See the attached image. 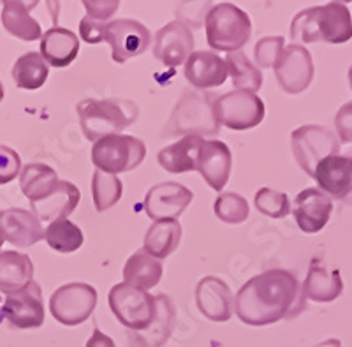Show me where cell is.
Wrapping results in <instances>:
<instances>
[{"instance_id": "obj_45", "label": "cell", "mask_w": 352, "mask_h": 347, "mask_svg": "<svg viewBox=\"0 0 352 347\" xmlns=\"http://www.w3.org/2000/svg\"><path fill=\"white\" fill-rule=\"evenodd\" d=\"M46 4H48L50 12H52L53 23L56 27V18H58V11H60V4H58V0H46Z\"/></svg>"}, {"instance_id": "obj_7", "label": "cell", "mask_w": 352, "mask_h": 347, "mask_svg": "<svg viewBox=\"0 0 352 347\" xmlns=\"http://www.w3.org/2000/svg\"><path fill=\"white\" fill-rule=\"evenodd\" d=\"M108 304L116 321L129 331H143L152 324L157 312L155 296L122 282L113 286Z\"/></svg>"}, {"instance_id": "obj_25", "label": "cell", "mask_w": 352, "mask_h": 347, "mask_svg": "<svg viewBox=\"0 0 352 347\" xmlns=\"http://www.w3.org/2000/svg\"><path fill=\"white\" fill-rule=\"evenodd\" d=\"M80 53V39L72 30L52 27L41 37V56L52 67H67Z\"/></svg>"}, {"instance_id": "obj_10", "label": "cell", "mask_w": 352, "mask_h": 347, "mask_svg": "<svg viewBox=\"0 0 352 347\" xmlns=\"http://www.w3.org/2000/svg\"><path fill=\"white\" fill-rule=\"evenodd\" d=\"M97 307V291L85 282L60 286L50 298V312L64 326H78L94 314Z\"/></svg>"}, {"instance_id": "obj_26", "label": "cell", "mask_w": 352, "mask_h": 347, "mask_svg": "<svg viewBox=\"0 0 352 347\" xmlns=\"http://www.w3.org/2000/svg\"><path fill=\"white\" fill-rule=\"evenodd\" d=\"M203 138L199 136H185L180 141L168 145L157 154V162L162 169L173 175L196 171L197 152H199Z\"/></svg>"}, {"instance_id": "obj_3", "label": "cell", "mask_w": 352, "mask_h": 347, "mask_svg": "<svg viewBox=\"0 0 352 347\" xmlns=\"http://www.w3.org/2000/svg\"><path fill=\"white\" fill-rule=\"evenodd\" d=\"M81 131L88 141L96 143L100 138L120 134L140 116V108L134 101L118 99H83L76 106Z\"/></svg>"}, {"instance_id": "obj_18", "label": "cell", "mask_w": 352, "mask_h": 347, "mask_svg": "<svg viewBox=\"0 0 352 347\" xmlns=\"http://www.w3.org/2000/svg\"><path fill=\"white\" fill-rule=\"evenodd\" d=\"M196 304L201 314L215 323H226L232 317L234 298L228 284L219 277L208 275L197 282Z\"/></svg>"}, {"instance_id": "obj_39", "label": "cell", "mask_w": 352, "mask_h": 347, "mask_svg": "<svg viewBox=\"0 0 352 347\" xmlns=\"http://www.w3.org/2000/svg\"><path fill=\"white\" fill-rule=\"evenodd\" d=\"M21 159L12 148L0 145V185L9 184L20 176Z\"/></svg>"}, {"instance_id": "obj_19", "label": "cell", "mask_w": 352, "mask_h": 347, "mask_svg": "<svg viewBox=\"0 0 352 347\" xmlns=\"http://www.w3.org/2000/svg\"><path fill=\"white\" fill-rule=\"evenodd\" d=\"M312 178L319 185V191L329 198L345 200L352 196V159L340 154L328 156L314 169Z\"/></svg>"}, {"instance_id": "obj_9", "label": "cell", "mask_w": 352, "mask_h": 347, "mask_svg": "<svg viewBox=\"0 0 352 347\" xmlns=\"http://www.w3.org/2000/svg\"><path fill=\"white\" fill-rule=\"evenodd\" d=\"M292 154L310 178L317 164L328 156L340 154V140L324 125H303L291 134Z\"/></svg>"}, {"instance_id": "obj_28", "label": "cell", "mask_w": 352, "mask_h": 347, "mask_svg": "<svg viewBox=\"0 0 352 347\" xmlns=\"http://www.w3.org/2000/svg\"><path fill=\"white\" fill-rule=\"evenodd\" d=\"M162 273H164L162 261L155 260L153 255H150L148 252H144L141 249V251L134 252L125 263L124 282L132 286V288L150 291L160 282Z\"/></svg>"}, {"instance_id": "obj_34", "label": "cell", "mask_w": 352, "mask_h": 347, "mask_svg": "<svg viewBox=\"0 0 352 347\" xmlns=\"http://www.w3.org/2000/svg\"><path fill=\"white\" fill-rule=\"evenodd\" d=\"M228 72L236 90L257 92L263 87V72L247 59L243 52H232L226 56Z\"/></svg>"}, {"instance_id": "obj_22", "label": "cell", "mask_w": 352, "mask_h": 347, "mask_svg": "<svg viewBox=\"0 0 352 347\" xmlns=\"http://www.w3.org/2000/svg\"><path fill=\"white\" fill-rule=\"evenodd\" d=\"M81 192L74 184L67 180H58L55 187L43 196L39 201L30 203L32 213L39 220L53 222L58 219H67L80 203Z\"/></svg>"}, {"instance_id": "obj_38", "label": "cell", "mask_w": 352, "mask_h": 347, "mask_svg": "<svg viewBox=\"0 0 352 347\" xmlns=\"http://www.w3.org/2000/svg\"><path fill=\"white\" fill-rule=\"evenodd\" d=\"M285 46V39L282 36L263 37L257 41L256 48H254V56H256V64L259 67H273Z\"/></svg>"}, {"instance_id": "obj_17", "label": "cell", "mask_w": 352, "mask_h": 347, "mask_svg": "<svg viewBox=\"0 0 352 347\" xmlns=\"http://www.w3.org/2000/svg\"><path fill=\"white\" fill-rule=\"evenodd\" d=\"M232 169V156L228 145L219 140H206L197 152L196 171L213 191L220 192L228 185Z\"/></svg>"}, {"instance_id": "obj_15", "label": "cell", "mask_w": 352, "mask_h": 347, "mask_svg": "<svg viewBox=\"0 0 352 347\" xmlns=\"http://www.w3.org/2000/svg\"><path fill=\"white\" fill-rule=\"evenodd\" d=\"M192 52L194 36L185 21H171L155 34L153 55L168 67H178V65L185 64Z\"/></svg>"}, {"instance_id": "obj_1", "label": "cell", "mask_w": 352, "mask_h": 347, "mask_svg": "<svg viewBox=\"0 0 352 347\" xmlns=\"http://www.w3.org/2000/svg\"><path fill=\"white\" fill-rule=\"evenodd\" d=\"M307 308L301 284L292 271L272 268L252 277L234 296V312L248 326L292 319Z\"/></svg>"}, {"instance_id": "obj_41", "label": "cell", "mask_w": 352, "mask_h": 347, "mask_svg": "<svg viewBox=\"0 0 352 347\" xmlns=\"http://www.w3.org/2000/svg\"><path fill=\"white\" fill-rule=\"evenodd\" d=\"M80 36L85 43L99 44L104 43L106 37V23L104 21H96L92 18L85 17L80 21Z\"/></svg>"}, {"instance_id": "obj_36", "label": "cell", "mask_w": 352, "mask_h": 347, "mask_svg": "<svg viewBox=\"0 0 352 347\" xmlns=\"http://www.w3.org/2000/svg\"><path fill=\"white\" fill-rule=\"evenodd\" d=\"M213 210H215V215L222 222L228 224H241L250 215V207H248L247 200L241 194H236V192H222V194H219L215 204H213Z\"/></svg>"}, {"instance_id": "obj_49", "label": "cell", "mask_w": 352, "mask_h": 347, "mask_svg": "<svg viewBox=\"0 0 352 347\" xmlns=\"http://www.w3.org/2000/svg\"><path fill=\"white\" fill-rule=\"evenodd\" d=\"M349 83H351V88H352V65L351 69H349Z\"/></svg>"}, {"instance_id": "obj_23", "label": "cell", "mask_w": 352, "mask_h": 347, "mask_svg": "<svg viewBox=\"0 0 352 347\" xmlns=\"http://www.w3.org/2000/svg\"><path fill=\"white\" fill-rule=\"evenodd\" d=\"M157 312L152 324L143 331H129L132 347H162L176 324V308L168 295H157Z\"/></svg>"}, {"instance_id": "obj_48", "label": "cell", "mask_w": 352, "mask_h": 347, "mask_svg": "<svg viewBox=\"0 0 352 347\" xmlns=\"http://www.w3.org/2000/svg\"><path fill=\"white\" fill-rule=\"evenodd\" d=\"M4 242H6L4 233H2V229H0V247H2V245H4Z\"/></svg>"}, {"instance_id": "obj_33", "label": "cell", "mask_w": 352, "mask_h": 347, "mask_svg": "<svg viewBox=\"0 0 352 347\" xmlns=\"http://www.w3.org/2000/svg\"><path fill=\"white\" fill-rule=\"evenodd\" d=\"M44 240L53 251L71 254L81 249L85 236L78 224L71 222L69 219H58L50 222L48 228L44 229Z\"/></svg>"}, {"instance_id": "obj_42", "label": "cell", "mask_w": 352, "mask_h": 347, "mask_svg": "<svg viewBox=\"0 0 352 347\" xmlns=\"http://www.w3.org/2000/svg\"><path fill=\"white\" fill-rule=\"evenodd\" d=\"M336 132L342 143H352V103L342 106L335 118Z\"/></svg>"}, {"instance_id": "obj_4", "label": "cell", "mask_w": 352, "mask_h": 347, "mask_svg": "<svg viewBox=\"0 0 352 347\" xmlns=\"http://www.w3.org/2000/svg\"><path fill=\"white\" fill-rule=\"evenodd\" d=\"M217 97L213 94L190 90L178 99L169 116L168 125L162 131V138H176V136H212L219 134L220 125L215 118L213 103Z\"/></svg>"}, {"instance_id": "obj_2", "label": "cell", "mask_w": 352, "mask_h": 347, "mask_svg": "<svg viewBox=\"0 0 352 347\" xmlns=\"http://www.w3.org/2000/svg\"><path fill=\"white\" fill-rule=\"evenodd\" d=\"M291 39L301 44H344L352 39V17L347 6L329 2L300 11L291 23Z\"/></svg>"}, {"instance_id": "obj_6", "label": "cell", "mask_w": 352, "mask_h": 347, "mask_svg": "<svg viewBox=\"0 0 352 347\" xmlns=\"http://www.w3.org/2000/svg\"><path fill=\"white\" fill-rule=\"evenodd\" d=\"M146 157V147L129 134H111L100 138L92 147V164L100 171L120 175L136 169Z\"/></svg>"}, {"instance_id": "obj_40", "label": "cell", "mask_w": 352, "mask_h": 347, "mask_svg": "<svg viewBox=\"0 0 352 347\" xmlns=\"http://www.w3.org/2000/svg\"><path fill=\"white\" fill-rule=\"evenodd\" d=\"M87 9V17L96 21H108L120 8V0H81Z\"/></svg>"}, {"instance_id": "obj_16", "label": "cell", "mask_w": 352, "mask_h": 347, "mask_svg": "<svg viewBox=\"0 0 352 347\" xmlns=\"http://www.w3.org/2000/svg\"><path fill=\"white\" fill-rule=\"evenodd\" d=\"M298 228L307 235H314L324 229L333 212V200L317 187L301 191L291 207Z\"/></svg>"}, {"instance_id": "obj_21", "label": "cell", "mask_w": 352, "mask_h": 347, "mask_svg": "<svg viewBox=\"0 0 352 347\" xmlns=\"http://www.w3.org/2000/svg\"><path fill=\"white\" fill-rule=\"evenodd\" d=\"M0 229L9 244L27 249L44 240V228L32 212L23 208H8L0 212Z\"/></svg>"}, {"instance_id": "obj_47", "label": "cell", "mask_w": 352, "mask_h": 347, "mask_svg": "<svg viewBox=\"0 0 352 347\" xmlns=\"http://www.w3.org/2000/svg\"><path fill=\"white\" fill-rule=\"evenodd\" d=\"M2 99H4V85L0 81V103H2Z\"/></svg>"}, {"instance_id": "obj_29", "label": "cell", "mask_w": 352, "mask_h": 347, "mask_svg": "<svg viewBox=\"0 0 352 347\" xmlns=\"http://www.w3.org/2000/svg\"><path fill=\"white\" fill-rule=\"evenodd\" d=\"M182 240V224L178 219L155 220L144 235L143 251L155 260H166L178 249Z\"/></svg>"}, {"instance_id": "obj_46", "label": "cell", "mask_w": 352, "mask_h": 347, "mask_svg": "<svg viewBox=\"0 0 352 347\" xmlns=\"http://www.w3.org/2000/svg\"><path fill=\"white\" fill-rule=\"evenodd\" d=\"M314 347H342V344H340V340L329 339V340H324V342L317 344V346H314Z\"/></svg>"}, {"instance_id": "obj_24", "label": "cell", "mask_w": 352, "mask_h": 347, "mask_svg": "<svg viewBox=\"0 0 352 347\" xmlns=\"http://www.w3.org/2000/svg\"><path fill=\"white\" fill-rule=\"evenodd\" d=\"M301 289L307 299H312L317 304H329L344 293V282L340 271H329L319 257H314L308 268L307 279L301 284Z\"/></svg>"}, {"instance_id": "obj_35", "label": "cell", "mask_w": 352, "mask_h": 347, "mask_svg": "<svg viewBox=\"0 0 352 347\" xmlns=\"http://www.w3.org/2000/svg\"><path fill=\"white\" fill-rule=\"evenodd\" d=\"M124 194V184L116 175L96 169L92 175V198L94 207L99 213L106 212L120 201Z\"/></svg>"}, {"instance_id": "obj_44", "label": "cell", "mask_w": 352, "mask_h": 347, "mask_svg": "<svg viewBox=\"0 0 352 347\" xmlns=\"http://www.w3.org/2000/svg\"><path fill=\"white\" fill-rule=\"evenodd\" d=\"M0 2H2L4 6L6 4H20V6H23L28 12L32 11V9L39 4V0H0Z\"/></svg>"}, {"instance_id": "obj_12", "label": "cell", "mask_w": 352, "mask_h": 347, "mask_svg": "<svg viewBox=\"0 0 352 347\" xmlns=\"http://www.w3.org/2000/svg\"><path fill=\"white\" fill-rule=\"evenodd\" d=\"M104 43L111 46V55L116 64H125L129 59H134L148 50L152 36L143 23L124 18L106 23Z\"/></svg>"}, {"instance_id": "obj_5", "label": "cell", "mask_w": 352, "mask_h": 347, "mask_svg": "<svg viewBox=\"0 0 352 347\" xmlns=\"http://www.w3.org/2000/svg\"><path fill=\"white\" fill-rule=\"evenodd\" d=\"M206 41L215 52H240L252 36V21L243 9L238 6H213L204 17Z\"/></svg>"}, {"instance_id": "obj_31", "label": "cell", "mask_w": 352, "mask_h": 347, "mask_svg": "<svg viewBox=\"0 0 352 347\" xmlns=\"http://www.w3.org/2000/svg\"><path fill=\"white\" fill-rule=\"evenodd\" d=\"M50 69L41 53L28 52L14 62L12 78L21 90H39L48 80Z\"/></svg>"}, {"instance_id": "obj_27", "label": "cell", "mask_w": 352, "mask_h": 347, "mask_svg": "<svg viewBox=\"0 0 352 347\" xmlns=\"http://www.w3.org/2000/svg\"><path fill=\"white\" fill-rule=\"evenodd\" d=\"M34 282V263L16 251L0 252V293L12 295Z\"/></svg>"}, {"instance_id": "obj_30", "label": "cell", "mask_w": 352, "mask_h": 347, "mask_svg": "<svg viewBox=\"0 0 352 347\" xmlns=\"http://www.w3.org/2000/svg\"><path fill=\"white\" fill-rule=\"evenodd\" d=\"M58 175L48 164H27L20 171V189L30 203L39 201L58 182Z\"/></svg>"}, {"instance_id": "obj_8", "label": "cell", "mask_w": 352, "mask_h": 347, "mask_svg": "<svg viewBox=\"0 0 352 347\" xmlns=\"http://www.w3.org/2000/svg\"><path fill=\"white\" fill-rule=\"evenodd\" d=\"M213 112L219 125L232 131H248L261 124L266 115L264 101L256 92L232 90L217 97Z\"/></svg>"}, {"instance_id": "obj_50", "label": "cell", "mask_w": 352, "mask_h": 347, "mask_svg": "<svg viewBox=\"0 0 352 347\" xmlns=\"http://www.w3.org/2000/svg\"><path fill=\"white\" fill-rule=\"evenodd\" d=\"M335 2H340V4L342 2H345V4H349V2H352V0H335Z\"/></svg>"}, {"instance_id": "obj_32", "label": "cell", "mask_w": 352, "mask_h": 347, "mask_svg": "<svg viewBox=\"0 0 352 347\" xmlns=\"http://www.w3.org/2000/svg\"><path fill=\"white\" fill-rule=\"evenodd\" d=\"M2 25L11 36L21 41L32 43L43 37V28L37 20L30 17V12L20 4H6L2 9Z\"/></svg>"}, {"instance_id": "obj_37", "label": "cell", "mask_w": 352, "mask_h": 347, "mask_svg": "<svg viewBox=\"0 0 352 347\" xmlns=\"http://www.w3.org/2000/svg\"><path fill=\"white\" fill-rule=\"evenodd\" d=\"M256 208L263 215L270 219H284L291 213V201L285 192L275 191V189L263 187L256 192L254 198Z\"/></svg>"}, {"instance_id": "obj_14", "label": "cell", "mask_w": 352, "mask_h": 347, "mask_svg": "<svg viewBox=\"0 0 352 347\" xmlns=\"http://www.w3.org/2000/svg\"><path fill=\"white\" fill-rule=\"evenodd\" d=\"M192 200L194 194L190 189L176 182H164L153 185L146 192L143 207L146 215L155 222V220L178 219L187 210L188 204L192 203Z\"/></svg>"}, {"instance_id": "obj_43", "label": "cell", "mask_w": 352, "mask_h": 347, "mask_svg": "<svg viewBox=\"0 0 352 347\" xmlns=\"http://www.w3.org/2000/svg\"><path fill=\"white\" fill-rule=\"evenodd\" d=\"M85 347H116V344L113 342L111 337H108L106 333H102L99 328H94L92 337L88 339L87 346Z\"/></svg>"}, {"instance_id": "obj_11", "label": "cell", "mask_w": 352, "mask_h": 347, "mask_svg": "<svg viewBox=\"0 0 352 347\" xmlns=\"http://www.w3.org/2000/svg\"><path fill=\"white\" fill-rule=\"evenodd\" d=\"M273 71L282 90L285 94L296 96L310 87L316 67H314L312 55L305 46L289 44V46H284L276 59Z\"/></svg>"}, {"instance_id": "obj_13", "label": "cell", "mask_w": 352, "mask_h": 347, "mask_svg": "<svg viewBox=\"0 0 352 347\" xmlns=\"http://www.w3.org/2000/svg\"><path fill=\"white\" fill-rule=\"evenodd\" d=\"M2 315L12 328L30 330L39 328L44 323V302L41 286L34 280L21 291L6 295Z\"/></svg>"}, {"instance_id": "obj_20", "label": "cell", "mask_w": 352, "mask_h": 347, "mask_svg": "<svg viewBox=\"0 0 352 347\" xmlns=\"http://www.w3.org/2000/svg\"><path fill=\"white\" fill-rule=\"evenodd\" d=\"M228 76V64L215 52H192L185 62V78L201 92L224 85Z\"/></svg>"}]
</instances>
